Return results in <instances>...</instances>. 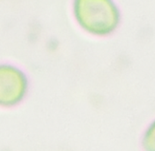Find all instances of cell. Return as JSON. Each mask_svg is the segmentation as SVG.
Returning <instances> with one entry per match:
<instances>
[{
	"label": "cell",
	"instance_id": "cell-2",
	"mask_svg": "<svg viewBox=\"0 0 155 151\" xmlns=\"http://www.w3.org/2000/svg\"><path fill=\"white\" fill-rule=\"evenodd\" d=\"M28 79L23 72L12 65H2L0 68V103L12 107L24 99L28 91Z\"/></svg>",
	"mask_w": 155,
	"mask_h": 151
},
{
	"label": "cell",
	"instance_id": "cell-3",
	"mask_svg": "<svg viewBox=\"0 0 155 151\" xmlns=\"http://www.w3.org/2000/svg\"><path fill=\"white\" fill-rule=\"evenodd\" d=\"M142 146L145 150L155 151V119L143 133Z\"/></svg>",
	"mask_w": 155,
	"mask_h": 151
},
{
	"label": "cell",
	"instance_id": "cell-1",
	"mask_svg": "<svg viewBox=\"0 0 155 151\" xmlns=\"http://www.w3.org/2000/svg\"><path fill=\"white\" fill-rule=\"evenodd\" d=\"M73 13L83 30L97 36L113 33L120 21L119 8L114 0H74Z\"/></svg>",
	"mask_w": 155,
	"mask_h": 151
}]
</instances>
